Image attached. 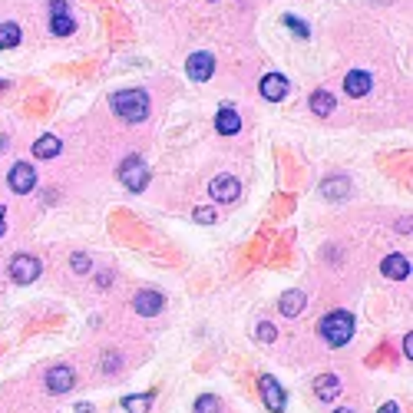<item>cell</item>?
<instances>
[{
  "mask_svg": "<svg viewBox=\"0 0 413 413\" xmlns=\"http://www.w3.org/2000/svg\"><path fill=\"white\" fill-rule=\"evenodd\" d=\"M304 304H308V297H304V291L301 288H291V291H284L278 301V308L284 318H297L301 311H304Z\"/></svg>",
  "mask_w": 413,
  "mask_h": 413,
  "instance_id": "9a60e30c",
  "label": "cell"
},
{
  "mask_svg": "<svg viewBox=\"0 0 413 413\" xmlns=\"http://www.w3.org/2000/svg\"><path fill=\"white\" fill-rule=\"evenodd\" d=\"M195 221H202V225H212V221H215V208H212V205L195 208Z\"/></svg>",
  "mask_w": 413,
  "mask_h": 413,
  "instance_id": "484cf974",
  "label": "cell"
},
{
  "mask_svg": "<svg viewBox=\"0 0 413 413\" xmlns=\"http://www.w3.org/2000/svg\"><path fill=\"white\" fill-rule=\"evenodd\" d=\"M103 360H106V364H103V370H106V374H113V370L119 367V354H113V351H106V354H103Z\"/></svg>",
  "mask_w": 413,
  "mask_h": 413,
  "instance_id": "83f0119b",
  "label": "cell"
},
{
  "mask_svg": "<svg viewBox=\"0 0 413 413\" xmlns=\"http://www.w3.org/2000/svg\"><path fill=\"white\" fill-rule=\"evenodd\" d=\"M165 308V297L159 295V291H139V295L133 297V311L136 314H143V318H156L159 311Z\"/></svg>",
  "mask_w": 413,
  "mask_h": 413,
  "instance_id": "30bf717a",
  "label": "cell"
},
{
  "mask_svg": "<svg viewBox=\"0 0 413 413\" xmlns=\"http://www.w3.org/2000/svg\"><path fill=\"white\" fill-rule=\"evenodd\" d=\"M314 394L321 400H334L340 394V380L338 374H321V377H314Z\"/></svg>",
  "mask_w": 413,
  "mask_h": 413,
  "instance_id": "ac0fdd59",
  "label": "cell"
},
{
  "mask_svg": "<svg viewBox=\"0 0 413 413\" xmlns=\"http://www.w3.org/2000/svg\"><path fill=\"white\" fill-rule=\"evenodd\" d=\"M275 338H278V327L268 324V321H261V324H258V340H261V344H271Z\"/></svg>",
  "mask_w": 413,
  "mask_h": 413,
  "instance_id": "cb8c5ba5",
  "label": "cell"
},
{
  "mask_svg": "<svg viewBox=\"0 0 413 413\" xmlns=\"http://www.w3.org/2000/svg\"><path fill=\"white\" fill-rule=\"evenodd\" d=\"M380 271H384L387 278H394V281H407L410 278V258H407V255H387Z\"/></svg>",
  "mask_w": 413,
  "mask_h": 413,
  "instance_id": "7c38bea8",
  "label": "cell"
},
{
  "mask_svg": "<svg viewBox=\"0 0 413 413\" xmlns=\"http://www.w3.org/2000/svg\"><path fill=\"white\" fill-rule=\"evenodd\" d=\"M3 149H7V136H0V152H3Z\"/></svg>",
  "mask_w": 413,
  "mask_h": 413,
  "instance_id": "836d02e7",
  "label": "cell"
},
{
  "mask_svg": "<svg viewBox=\"0 0 413 413\" xmlns=\"http://www.w3.org/2000/svg\"><path fill=\"white\" fill-rule=\"evenodd\" d=\"M3 219H7V212H3V205H0V235H3V228H7V221Z\"/></svg>",
  "mask_w": 413,
  "mask_h": 413,
  "instance_id": "d6a6232c",
  "label": "cell"
},
{
  "mask_svg": "<svg viewBox=\"0 0 413 413\" xmlns=\"http://www.w3.org/2000/svg\"><path fill=\"white\" fill-rule=\"evenodd\" d=\"M20 27H17L14 20H7V24H0V50H10V46L20 44Z\"/></svg>",
  "mask_w": 413,
  "mask_h": 413,
  "instance_id": "44dd1931",
  "label": "cell"
},
{
  "mask_svg": "<svg viewBox=\"0 0 413 413\" xmlns=\"http://www.w3.org/2000/svg\"><path fill=\"white\" fill-rule=\"evenodd\" d=\"M122 407L129 413H149V407H152V394H143V397H126L122 400Z\"/></svg>",
  "mask_w": 413,
  "mask_h": 413,
  "instance_id": "7402d4cb",
  "label": "cell"
},
{
  "mask_svg": "<svg viewBox=\"0 0 413 413\" xmlns=\"http://www.w3.org/2000/svg\"><path fill=\"white\" fill-rule=\"evenodd\" d=\"M50 14H53V20H50V30H53L57 37H70V33L76 30V20L70 17L66 0H50Z\"/></svg>",
  "mask_w": 413,
  "mask_h": 413,
  "instance_id": "52a82bcc",
  "label": "cell"
},
{
  "mask_svg": "<svg viewBox=\"0 0 413 413\" xmlns=\"http://www.w3.org/2000/svg\"><path fill=\"white\" fill-rule=\"evenodd\" d=\"M185 70H189V76H192L195 83H205L215 73V57L212 53H192L189 63H185Z\"/></svg>",
  "mask_w": 413,
  "mask_h": 413,
  "instance_id": "8fae6325",
  "label": "cell"
},
{
  "mask_svg": "<svg viewBox=\"0 0 413 413\" xmlns=\"http://www.w3.org/2000/svg\"><path fill=\"white\" fill-rule=\"evenodd\" d=\"M377 413H400V407L397 403H394V400H390V403H384V407H380V410Z\"/></svg>",
  "mask_w": 413,
  "mask_h": 413,
  "instance_id": "4dcf8cb0",
  "label": "cell"
},
{
  "mask_svg": "<svg viewBox=\"0 0 413 413\" xmlns=\"http://www.w3.org/2000/svg\"><path fill=\"white\" fill-rule=\"evenodd\" d=\"M215 129H219L221 136H235V133H241V116H238L232 106H221L219 116H215Z\"/></svg>",
  "mask_w": 413,
  "mask_h": 413,
  "instance_id": "2e32d148",
  "label": "cell"
},
{
  "mask_svg": "<svg viewBox=\"0 0 413 413\" xmlns=\"http://www.w3.org/2000/svg\"><path fill=\"white\" fill-rule=\"evenodd\" d=\"M261 96H265V100H271V103L284 100V96H288V80H284L281 73L261 76Z\"/></svg>",
  "mask_w": 413,
  "mask_h": 413,
  "instance_id": "4fadbf2b",
  "label": "cell"
},
{
  "mask_svg": "<svg viewBox=\"0 0 413 413\" xmlns=\"http://www.w3.org/2000/svg\"><path fill=\"white\" fill-rule=\"evenodd\" d=\"M76 387V374L70 364H57V367L46 370V390L50 394H70Z\"/></svg>",
  "mask_w": 413,
  "mask_h": 413,
  "instance_id": "5b68a950",
  "label": "cell"
},
{
  "mask_svg": "<svg viewBox=\"0 0 413 413\" xmlns=\"http://www.w3.org/2000/svg\"><path fill=\"white\" fill-rule=\"evenodd\" d=\"M370 86H374V76L367 70H351V73L344 76V89L351 93V96H367Z\"/></svg>",
  "mask_w": 413,
  "mask_h": 413,
  "instance_id": "5bb4252c",
  "label": "cell"
},
{
  "mask_svg": "<svg viewBox=\"0 0 413 413\" xmlns=\"http://www.w3.org/2000/svg\"><path fill=\"white\" fill-rule=\"evenodd\" d=\"M208 195H212V202H235L241 195V185L235 176H215L208 182Z\"/></svg>",
  "mask_w": 413,
  "mask_h": 413,
  "instance_id": "8992f818",
  "label": "cell"
},
{
  "mask_svg": "<svg viewBox=\"0 0 413 413\" xmlns=\"http://www.w3.org/2000/svg\"><path fill=\"white\" fill-rule=\"evenodd\" d=\"M321 192L327 195V202H344V199L351 195V178H347V176L327 178L324 185H321Z\"/></svg>",
  "mask_w": 413,
  "mask_h": 413,
  "instance_id": "e0dca14e",
  "label": "cell"
},
{
  "mask_svg": "<svg viewBox=\"0 0 413 413\" xmlns=\"http://www.w3.org/2000/svg\"><path fill=\"white\" fill-rule=\"evenodd\" d=\"M284 24H288V27L295 30L297 37H311V30H308V24H304V20H297L295 14H288V17H284Z\"/></svg>",
  "mask_w": 413,
  "mask_h": 413,
  "instance_id": "d4e9b609",
  "label": "cell"
},
{
  "mask_svg": "<svg viewBox=\"0 0 413 413\" xmlns=\"http://www.w3.org/2000/svg\"><path fill=\"white\" fill-rule=\"evenodd\" d=\"M73 271H76V275H86V271H89V258L83 255V251H76V255H73Z\"/></svg>",
  "mask_w": 413,
  "mask_h": 413,
  "instance_id": "4316f807",
  "label": "cell"
},
{
  "mask_svg": "<svg viewBox=\"0 0 413 413\" xmlns=\"http://www.w3.org/2000/svg\"><path fill=\"white\" fill-rule=\"evenodd\" d=\"M397 232H403V235H410V219H400V221H397Z\"/></svg>",
  "mask_w": 413,
  "mask_h": 413,
  "instance_id": "f546056e",
  "label": "cell"
},
{
  "mask_svg": "<svg viewBox=\"0 0 413 413\" xmlns=\"http://www.w3.org/2000/svg\"><path fill=\"white\" fill-rule=\"evenodd\" d=\"M73 413H93V407H89V403H76Z\"/></svg>",
  "mask_w": 413,
  "mask_h": 413,
  "instance_id": "1f68e13d",
  "label": "cell"
},
{
  "mask_svg": "<svg viewBox=\"0 0 413 413\" xmlns=\"http://www.w3.org/2000/svg\"><path fill=\"white\" fill-rule=\"evenodd\" d=\"M0 89H7V83H3V80H0Z\"/></svg>",
  "mask_w": 413,
  "mask_h": 413,
  "instance_id": "d590c367",
  "label": "cell"
},
{
  "mask_svg": "<svg viewBox=\"0 0 413 413\" xmlns=\"http://www.w3.org/2000/svg\"><path fill=\"white\" fill-rule=\"evenodd\" d=\"M113 113L126 122H143L149 116V93L146 89H122L113 96Z\"/></svg>",
  "mask_w": 413,
  "mask_h": 413,
  "instance_id": "7a4b0ae2",
  "label": "cell"
},
{
  "mask_svg": "<svg viewBox=\"0 0 413 413\" xmlns=\"http://www.w3.org/2000/svg\"><path fill=\"white\" fill-rule=\"evenodd\" d=\"M7 185H10V192H17V195L33 192V185H37V172H33V165H30V163H17L14 169H10Z\"/></svg>",
  "mask_w": 413,
  "mask_h": 413,
  "instance_id": "ba28073f",
  "label": "cell"
},
{
  "mask_svg": "<svg viewBox=\"0 0 413 413\" xmlns=\"http://www.w3.org/2000/svg\"><path fill=\"white\" fill-rule=\"evenodd\" d=\"M119 182L129 189V192H143L149 185V165L139 159V156H129V159H122L119 165Z\"/></svg>",
  "mask_w": 413,
  "mask_h": 413,
  "instance_id": "3957f363",
  "label": "cell"
},
{
  "mask_svg": "<svg viewBox=\"0 0 413 413\" xmlns=\"http://www.w3.org/2000/svg\"><path fill=\"white\" fill-rule=\"evenodd\" d=\"M334 106H338V100H334L327 89H314V93H311V109H314V116H331Z\"/></svg>",
  "mask_w": 413,
  "mask_h": 413,
  "instance_id": "ffe728a7",
  "label": "cell"
},
{
  "mask_svg": "<svg viewBox=\"0 0 413 413\" xmlns=\"http://www.w3.org/2000/svg\"><path fill=\"white\" fill-rule=\"evenodd\" d=\"M195 413H219V397L202 394V397L195 400Z\"/></svg>",
  "mask_w": 413,
  "mask_h": 413,
  "instance_id": "603a6c76",
  "label": "cell"
},
{
  "mask_svg": "<svg viewBox=\"0 0 413 413\" xmlns=\"http://www.w3.org/2000/svg\"><path fill=\"white\" fill-rule=\"evenodd\" d=\"M318 331L327 340V347H344L347 340L354 338V314L351 311H331L327 318H321Z\"/></svg>",
  "mask_w": 413,
  "mask_h": 413,
  "instance_id": "6da1fadb",
  "label": "cell"
},
{
  "mask_svg": "<svg viewBox=\"0 0 413 413\" xmlns=\"http://www.w3.org/2000/svg\"><path fill=\"white\" fill-rule=\"evenodd\" d=\"M40 271H44V265H40L37 255H17L14 261H10V278L17 284H33V281L40 278Z\"/></svg>",
  "mask_w": 413,
  "mask_h": 413,
  "instance_id": "277c9868",
  "label": "cell"
},
{
  "mask_svg": "<svg viewBox=\"0 0 413 413\" xmlns=\"http://www.w3.org/2000/svg\"><path fill=\"white\" fill-rule=\"evenodd\" d=\"M403 354H407V360L413 357V334H407V338H403Z\"/></svg>",
  "mask_w": 413,
  "mask_h": 413,
  "instance_id": "f1b7e54d",
  "label": "cell"
},
{
  "mask_svg": "<svg viewBox=\"0 0 413 413\" xmlns=\"http://www.w3.org/2000/svg\"><path fill=\"white\" fill-rule=\"evenodd\" d=\"M334 413H357V410H351V407H340V410H334Z\"/></svg>",
  "mask_w": 413,
  "mask_h": 413,
  "instance_id": "e575fe53",
  "label": "cell"
},
{
  "mask_svg": "<svg viewBox=\"0 0 413 413\" xmlns=\"http://www.w3.org/2000/svg\"><path fill=\"white\" fill-rule=\"evenodd\" d=\"M258 387H261V397H265L268 410H271V413H284V403H288V400H284V387H281L275 377H268V374L258 380Z\"/></svg>",
  "mask_w": 413,
  "mask_h": 413,
  "instance_id": "9c48e42d",
  "label": "cell"
},
{
  "mask_svg": "<svg viewBox=\"0 0 413 413\" xmlns=\"http://www.w3.org/2000/svg\"><path fill=\"white\" fill-rule=\"evenodd\" d=\"M59 149H63V143H59L57 136H40V139L33 143V156H37V159H57Z\"/></svg>",
  "mask_w": 413,
  "mask_h": 413,
  "instance_id": "d6986e66",
  "label": "cell"
}]
</instances>
